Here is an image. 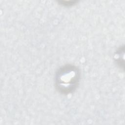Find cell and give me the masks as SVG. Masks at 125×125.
Here are the masks:
<instances>
[{"label": "cell", "instance_id": "cell-1", "mask_svg": "<svg viewBox=\"0 0 125 125\" xmlns=\"http://www.w3.org/2000/svg\"><path fill=\"white\" fill-rule=\"evenodd\" d=\"M81 78L79 68L72 64H66L60 67L55 74V86L62 94L73 92L77 88Z\"/></svg>", "mask_w": 125, "mask_h": 125}, {"label": "cell", "instance_id": "cell-2", "mask_svg": "<svg viewBox=\"0 0 125 125\" xmlns=\"http://www.w3.org/2000/svg\"><path fill=\"white\" fill-rule=\"evenodd\" d=\"M124 50L125 47L123 45L121 46L116 52L114 55V59L119 66L121 68L124 69Z\"/></svg>", "mask_w": 125, "mask_h": 125}]
</instances>
